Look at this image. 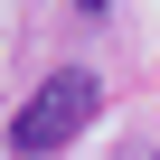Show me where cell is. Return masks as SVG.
<instances>
[{
	"instance_id": "obj_1",
	"label": "cell",
	"mask_w": 160,
	"mask_h": 160,
	"mask_svg": "<svg viewBox=\"0 0 160 160\" xmlns=\"http://www.w3.org/2000/svg\"><path fill=\"white\" fill-rule=\"evenodd\" d=\"M94 113H104V85H94L85 66H57L47 85L10 113V151H19V160H47V151H66L75 132H85Z\"/></svg>"
},
{
	"instance_id": "obj_2",
	"label": "cell",
	"mask_w": 160,
	"mask_h": 160,
	"mask_svg": "<svg viewBox=\"0 0 160 160\" xmlns=\"http://www.w3.org/2000/svg\"><path fill=\"white\" fill-rule=\"evenodd\" d=\"M66 10H75V19H104V10H113V0H66Z\"/></svg>"
}]
</instances>
